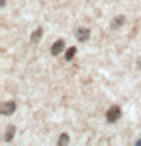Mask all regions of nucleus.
Returning <instances> with one entry per match:
<instances>
[{
    "label": "nucleus",
    "mask_w": 141,
    "mask_h": 146,
    "mask_svg": "<svg viewBox=\"0 0 141 146\" xmlns=\"http://www.w3.org/2000/svg\"><path fill=\"white\" fill-rule=\"evenodd\" d=\"M123 23H125V17L123 15H118L112 20V29H117V27H120Z\"/></svg>",
    "instance_id": "5"
},
{
    "label": "nucleus",
    "mask_w": 141,
    "mask_h": 146,
    "mask_svg": "<svg viewBox=\"0 0 141 146\" xmlns=\"http://www.w3.org/2000/svg\"><path fill=\"white\" fill-rule=\"evenodd\" d=\"M41 35H43V31H41V29H36L34 34H32V41H40Z\"/></svg>",
    "instance_id": "8"
},
{
    "label": "nucleus",
    "mask_w": 141,
    "mask_h": 146,
    "mask_svg": "<svg viewBox=\"0 0 141 146\" xmlns=\"http://www.w3.org/2000/svg\"><path fill=\"white\" fill-rule=\"evenodd\" d=\"M120 114H121V111H120V108L118 107H112V108H109V111L106 113V120L108 122H117L118 120V117H120Z\"/></svg>",
    "instance_id": "1"
},
{
    "label": "nucleus",
    "mask_w": 141,
    "mask_h": 146,
    "mask_svg": "<svg viewBox=\"0 0 141 146\" xmlns=\"http://www.w3.org/2000/svg\"><path fill=\"white\" fill-rule=\"evenodd\" d=\"M74 55H76V47H70L65 52V59L67 61H71V58L74 56Z\"/></svg>",
    "instance_id": "7"
},
{
    "label": "nucleus",
    "mask_w": 141,
    "mask_h": 146,
    "mask_svg": "<svg viewBox=\"0 0 141 146\" xmlns=\"http://www.w3.org/2000/svg\"><path fill=\"white\" fill-rule=\"evenodd\" d=\"M15 102H12V100H9V102H5L2 104V113L5 114V116H9V114H12L14 111H15Z\"/></svg>",
    "instance_id": "2"
},
{
    "label": "nucleus",
    "mask_w": 141,
    "mask_h": 146,
    "mask_svg": "<svg viewBox=\"0 0 141 146\" xmlns=\"http://www.w3.org/2000/svg\"><path fill=\"white\" fill-rule=\"evenodd\" d=\"M58 143L61 145V146H62V145H67V143H68V135H67V134H62L61 137H59Z\"/></svg>",
    "instance_id": "9"
},
{
    "label": "nucleus",
    "mask_w": 141,
    "mask_h": 146,
    "mask_svg": "<svg viewBox=\"0 0 141 146\" xmlns=\"http://www.w3.org/2000/svg\"><path fill=\"white\" fill-rule=\"evenodd\" d=\"M136 146H141V139H140L138 141H136Z\"/></svg>",
    "instance_id": "10"
},
{
    "label": "nucleus",
    "mask_w": 141,
    "mask_h": 146,
    "mask_svg": "<svg viewBox=\"0 0 141 146\" xmlns=\"http://www.w3.org/2000/svg\"><path fill=\"white\" fill-rule=\"evenodd\" d=\"M64 50V41L62 40H58L56 43L52 46V53L53 55H59Z\"/></svg>",
    "instance_id": "3"
},
{
    "label": "nucleus",
    "mask_w": 141,
    "mask_h": 146,
    "mask_svg": "<svg viewBox=\"0 0 141 146\" xmlns=\"http://www.w3.org/2000/svg\"><path fill=\"white\" fill-rule=\"evenodd\" d=\"M14 134H15V126H8L6 135H5V140H6V141H11V139L14 137Z\"/></svg>",
    "instance_id": "6"
},
{
    "label": "nucleus",
    "mask_w": 141,
    "mask_h": 146,
    "mask_svg": "<svg viewBox=\"0 0 141 146\" xmlns=\"http://www.w3.org/2000/svg\"><path fill=\"white\" fill-rule=\"evenodd\" d=\"M76 36H77V40H79V41H85V40H88V36H90V31L85 29V27H80V29L77 31Z\"/></svg>",
    "instance_id": "4"
}]
</instances>
